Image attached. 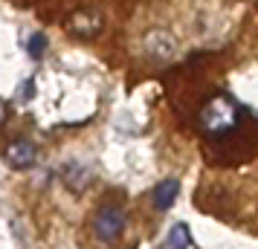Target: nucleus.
<instances>
[{
    "label": "nucleus",
    "instance_id": "nucleus-1",
    "mask_svg": "<svg viewBox=\"0 0 258 249\" xmlns=\"http://www.w3.org/2000/svg\"><path fill=\"white\" fill-rule=\"evenodd\" d=\"M238 122H241V107H238L235 99H229V96H223V93L212 96L198 116L200 131L209 133V136H226V133H232L238 128Z\"/></svg>",
    "mask_w": 258,
    "mask_h": 249
},
{
    "label": "nucleus",
    "instance_id": "nucleus-2",
    "mask_svg": "<svg viewBox=\"0 0 258 249\" xmlns=\"http://www.w3.org/2000/svg\"><path fill=\"white\" fill-rule=\"evenodd\" d=\"M93 232L102 243L119 240V235L125 232V212H122L119 206H113V203H105V206L93 214Z\"/></svg>",
    "mask_w": 258,
    "mask_h": 249
},
{
    "label": "nucleus",
    "instance_id": "nucleus-3",
    "mask_svg": "<svg viewBox=\"0 0 258 249\" xmlns=\"http://www.w3.org/2000/svg\"><path fill=\"white\" fill-rule=\"evenodd\" d=\"M3 156H6V162L12 168H29V165H35V145L29 142V139H15L12 145H6V151H3Z\"/></svg>",
    "mask_w": 258,
    "mask_h": 249
},
{
    "label": "nucleus",
    "instance_id": "nucleus-4",
    "mask_svg": "<svg viewBox=\"0 0 258 249\" xmlns=\"http://www.w3.org/2000/svg\"><path fill=\"white\" fill-rule=\"evenodd\" d=\"M177 194H180V183H177L174 177L160 180V186L154 189V206H157L160 212H165V209H171V203L177 200Z\"/></svg>",
    "mask_w": 258,
    "mask_h": 249
},
{
    "label": "nucleus",
    "instance_id": "nucleus-5",
    "mask_svg": "<svg viewBox=\"0 0 258 249\" xmlns=\"http://www.w3.org/2000/svg\"><path fill=\"white\" fill-rule=\"evenodd\" d=\"M99 29H102V21H99L96 15L79 12L70 21V32H73V35H79V38H90V35H96Z\"/></svg>",
    "mask_w": 258,
    "mask_h": 249
},
{
    "label": "nucleus",
    "instance_id": "nucleus-6",
    "mask_svg": "<svg viewBox=\"0 0 258 249\" xmlns=\"http://www.w3.org/2000/svg\"><path fill=\"white\" fill-rule=\"evenodd\" d=\"M188 246H191V237H188L186 223H177L168 235V249H188Z\"/></svg>",
    "mask_w": 258,
    "mask_h": 249
},
{
    "label": "nucleus",
    "instance_id": "nucleus-7",
    "mask_svg": "<svg viewBox=\"0 0 258 249\" xmlns=\"http://www.w3.org/2000/svg\"><path fill=\"white\" fill-rule=\"evenodd\" d=\"M26 52L32 55V58H44V52H47V35H41V32H35V35L26 41Z\"/></svg>",
    "mask_w": 258,
    "mask_h": 249
},
{
    "label": "nucleus",
    "instance_id": "nucleus-8",
    "mask_svg": "<svg viewBox=\"0 0 258 249\" xmlns=\"http://www.w3.org/2000/svg\"><path fill=\"white\" fill-rule=\"evenodd\" d=\"M6 116H9V107H6V102H3V99H0V128H3Z\"/></svg>",
    "mask_w": 258,
    "mask_h": 249
}]
</instances>
